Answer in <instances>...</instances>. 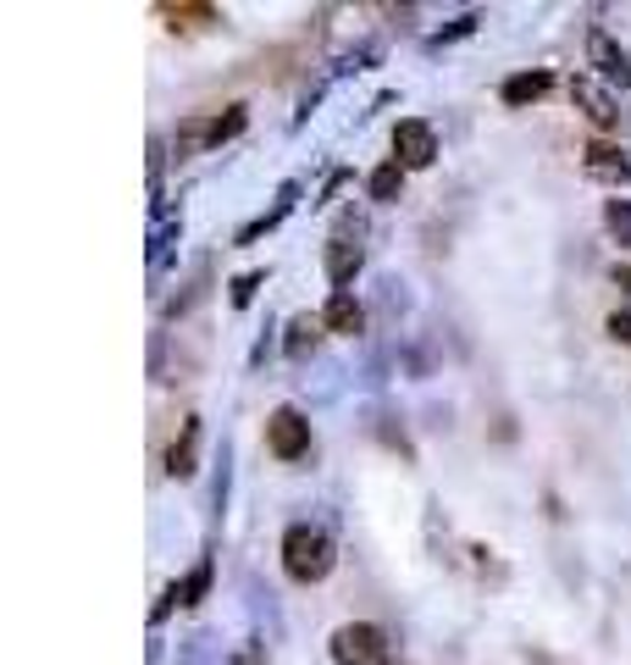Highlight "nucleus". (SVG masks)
<instances>
[{"instance_id": "nucleus-1", "label": "nucleus", "mask_w": 631, "mask_h": 665, "mask_svg": "<svg viewBox=\"0 0 631 665\" xmlns=\"http://www.w3.org/2000/svg\"><path fill=\"white\" fill-rule=\"evenodd\" d=\"M283 571L294 582H322L332 571V538L322 527H305V522L289 527L283 533Z\"/></svg>"}, {"instance_id": "nucleus-2", "label": "nucleus", "mask_w": 631, "mask_h": 665, "mask_svg": "<svg viewBox=\"0 0 631 665\" xmlns=\"http://www.w3.org/2000/svg\"><path fill=\"white\" fill-rule=\"evenodd\" d=\"M244 122H249V112H244V106H227V112H217V117H189V122H177L172 150H177V155H200V150H211V144L238 139V133H244Z\"/></svg>"}, {"instance_id": "nucleus-3", "label": "nucleus", "mask_w": 631, "mask_h": 665, "mask_svg": "<svg viewBox=\"0 0 631 665\" xmlns=\"http://www.w3.org/2000/svg\"><path fill=\"white\" fill-rule=\"evenodd\" d=\"M332 660L338 665H388V638L372 621H349L332 632Z\"/></svg>"}, {"instance_id": "nucleus-4", "label": "nucleus", "mask_w": 631, "mask_h": 665, "mask_svg": "<svg viewBox=\"0 0 631 665\" xmlns=\"http://www.w3.org/2000/svg\"><path fill=\"white\" fill-rule=\"evenodd\" d=\"M266 450H272L278 460H300L311 450V422H305L294 405L272 410V422H266Z\"/></svg>"}, {"instance_id": "nucleus-5", "label": "nucleus", "mask_w": 631, "mask_h": 665, "mask_svg": "<svg viewBox=\"0 0 631 665\" xmlns=\"http://www.w3.org/2000/svg\"><path fill=\"white\" fill-rule=\"evenodd\" d=\"M394 161L405 166H432L437 161V133H432V122H421V117H405L399 128H394Z\"/></svg>"}, {"instance_id": "nucleus-6", "label": "nucleus", "mask_w": 631, "mask_h": 665, "mask_svg": "<svg viewBox=\"0 0 631 665\" xmlns=\"http://www.w3.org/2000/svg\"><path fill=\"white\" fill-rule=\"evenodd\" d=\"M360 261H366V244H360V228L332 233V244H327V278L343 289V283L360 272Z\"/></svg>"}, {"instance_id": "nucleus-7", "label": "nucleus", "mask_w": 631, "mask_h": 665, "mask_svg": "<svg viewBox=\"0 0 631 665\" xmlns=\"http://www.w3.org/2000/svg\"><path fill=\"white\" fill-rule=\"evenodd\" d=\"M571 101H576V106H582V112H587L598 128H615V122H620V106H615V95L604 90L598 78H587V72H582V78H571Z\"/></svg>"}, {"instance_id": "nucleus-8", "label": "nucleus", "mask_w": 631, "mask_h": 665, "mask_svg": "<svg viewBox=\"0 0 631 665\" xmlns=\"http://www.w3.org/2000/svg\"><path fill=\"white\" fill-rule=\"evenodd\" d=\"M587 61L598 67V78H609V83H620V90H626V83H631V56L604 34V28H593L587 34Z\"/></svg>"}, {"instance_id": "nucleus-9", "label": "nucleus", "mask_w": 631, "mask_h": 665, "mask_svg": "<svg viewBox=\"0 0 631 665\" xmlns=\"http://www.w3.org/2000/svg\"><path fill=\"white\" fill-rule=\"evenodd\" d=\"M582 166H587V178L615 184V189L631 178V161H626V150H615V144H604V139H593V144L582 150Z\"/></svg>"}, {"instance_id": "nucleus-10", "label": "nucleus", "mask_w": 631, "mask_h": 665, "mask_svg": "<svg viewBox=\"0 0 631 665\" xmlns=\"http://www.w3.org/2000/svg\"><path fill=\"white\" fill-rule=\"evenodd\" d=\"M206 588H211V560H200L189 576H177L172 588L161 594V605H155V616H150V621H166V610H172V605H195Z\"/></svg>"}, {"instance_id": "nucleus-11", "label": "nucleus", "mask_w": 631, "mask_h": 665, "mask_svg": "<svg viewBox=\"0 0 631 665\" xmlns=\"http://www.w3.org/2000/svg\"><path fill=\"white\" fill-rule=\"evenodd\" d=\"M195 455H200V416H189L184 433H177V444L166 450V471L172 477H195Z\"/></svg>"}, {"instance_id": "nucleus-12", "label": "nucleus", "mask_w": 631, "mask_h": 665, "mask_svg": "<svg viewBox=\"0 0 631 665\" xmlns=\"http://www.w3.org/2000/svg\"><path fill=\"white\" fill-rule=\"evenodd\" d=\"M322 327L349 332V339H354V332L366 327V311H360V300H354V294H343V289H338V294L327 300V311H322Z\"/></svg>"}, {"instance_id": "nucleus-13", "label": "nucleus", "mask_w": 631, "mask_h": 665, "mask_svg": "<svg viewBox=\"0 0 631 665\" xmlns=\"http://www.w3.org/2000/svg\"><path fill=\"white\" fill-rule=\"evenodd\" d=\"M549 83H554L549 72H515V78H504V90H499V95H504L510 106H531V101H544V95H549Z\"/></svg>"}, {"instance_id": "nucleus-14", "label": "nucleus", "mask_w": 631, "mask_h": 665, "mask_svg": "<svg viewBox=\"0 0 631 665\" xmlns=\"http://www.w3.org/2000/svg\"><path fill=\"white\" fill-rule=\"evenodd\" d=\"M166 28H206V23H222L217 7H206V0H184V7H161Z\"/></svg>"}, {"instance_id": "nucleus-15", "label": "nucleus", "mask_w": 631, "mask_h": 665, "mask_svg": "<svg viewBox=\"0 0 631 665\" xmlns=\"http://www.w3.org/2000/svg\"><path fill=\"white\" fill-rule=\"evenodd\" d=\"M294 200H300V184H283V195H278V206H272V211H266V217H255V222H249V228L238 233V244H255V238H260L266 228H278V222H283V217L294 211Z\"/></svg>"}, {"instance_id": "nucleus-16", "label": "nucleus", "mask_w": 631, "mask_h": 665, "mask_svg": "<svg viewBox=\"0 0 631 665\" xmlns=\"http://www.w3.org/2000/svg\"><path fill=\"white\" fill-rule=\"evenodd\" d=\"M366 189H372V200H383V206H388V200H399V189H405V166H399V161H383L377 173H372V184H366Z\"/></svg>"}, {"instance_id": "nucleus-17", "label": "nucleus", "mask_w": 631, "mask_h": 665, "mask_svg": "<svg viewBox=\"0 0 631 665\" xmlns=\"http://www.w3.org/2000/svg\"><path fill=\"white\" fill-rule=\"evenodd\" d=\"M316 327H322V322H311V316H294V322H289V345H283V350H289L294 361H305V355L316 350Z\"/></svg>"}, {"instance_id": "nucleus-18", "label": "nucleus", "mask_w": 631, "mask_h": 665, "mask_svg": "<svg viewBox=\"0 0 631 665\" xmlns=\"http://www.w3.org/2000/svg\"><path fill=\"white\" fill-rule=\"evenodd\" d=\"M604 228H609L620 244H631V200H609V206H604Z\"/></svg>"}, {"instance_id": "nucleus-19", "label": "nucleus", "mask_w": 631, "mask_h": 665, "mask_svg": "<svg viewBox=\"0 0 631 665\" xmlns=\"http://www.w3.org/2000/svg\"><path fill=\"white\" fill-rule=\"evenodd\" d=\"M260 283H266V272H244V278H233V305H249Z\"/></svg>"}, {"instance_id": "nucleus-20", "label": "nucleus", "mask_w": 631, "mask_h": 665, "mask_svg": "<svg viewBox=\"0 0 631 665\" xmlns=\"http://www.w3.org/2000/svg\"><path fill=\"white\" fill-rule=\"evenodd\" d=\"M609 339L615 345H631V311H615L609 316Z\"/></svg>"}, {"instance_id": "nucleus-21", "label": "nucleus", "mask_w": 631, "mask_h": 665, "mask_svg": "<svg viewBox=\"0 0 631 665\" xmlns=\"http://www.w3.org/2000/svg\"><path fill=\"white\" fill-rule=\"evenodd\" d=\"M477 23H482V18H477V12H466V18H460V23H455V28H443V34H437V39H432V45H448V39H460V34H471V28H477Z\"/></svg>"}, {"instance_id": "nucleus-22", "label": "nucleus", "mask_w": 631, "mask_h": 665, "mask_svg": "<svg viewBox=\"0 0 631 665\" xmlns=\"http://www.w3.org/2000/svg\"><path fill=\"white\" fill-rule=\"evenodd\" d=\"M609 278H615V289H626V294H631V267H615Z\"/></svg>"}, {"instance_id": "nucleus-23", "label": "nucleus", "mask_w": 631, "mask_h": 665, "mask_svg": "<svg viewBox=\"0 0 631 665\" xmlns=\"http://www.w3.org/2000/svg\"><path fill=\"white\" fill-rule=\"evenodd\" d=\"M244 665H255V660H244Z\"/></svg>"}]
</instances>
